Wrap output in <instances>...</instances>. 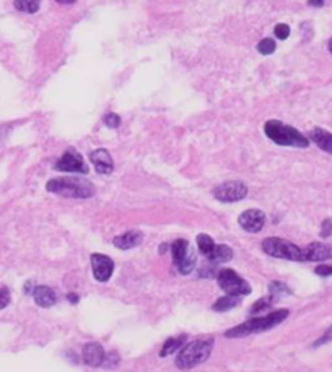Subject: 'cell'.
I'll return each mask as SVG.
<instances>
[{"label": "cell", "mask_w": 332, "mask_h": 372, "mask_svg": "<svg viewBox=\"0 0 332 372\" xmlns=\"http://www.w3.org/2000/svg\"><path fill=\"white\" fill-rule=\"evenodd\" d=\"M266 216L260 210H247L238 217V223L249 232H260L264 226Z\"/></svg>", "instance_id": "cell-11"}, {"label": "cell", "mask_w": 332, "mask_h": 372, "mask_svg": "<svg viewBox=\"0 0 332 372\" xmlns=\"http://www.w3.org/2000/svg\"><path fill=\"white\" fill-rule=\"evenodd\" d=\"M320 235L323 238H327L332 235V220L330 219H324L323 223H321V228H320Z\"/></svg>", "instance_id": "cell-29"}, {"label": "cell", "mask_w": 332, "mask_h": 372, "mask_svg": "<svg viewBox=\"0 0 332 372\" xmlns=\"http://www.w3.org/2000/svg\"><path fill=\"white\" fill-rule=\"evenodd\" d=\"M90 160L94 164L97 173L109 175L111 172L114 170L113 158H111V155H109V152L106 149H96V151H93L91 155H90Z\"/></svg>", "instance_id": "cell-12"}, {"label": "cell", "mask_w": 332, "mask_h": 372, "mask_svg": "<svg viewBox=\"0 0 332 372\" xmlns=\"http://www.w3.org/2000/svg\"><path fill=\"white\" fill-rule=\"evenodd\" d=\"M91 266H93L94 278L100 283L108 281L114 272V262L103 254H93L91 256Z\"/></svg>", "instance_id": "cell-10"}, {"label": "cell", "mask_w": 332, "mask_h": 372, "mask_svg": "<svg viewBox=\"0 0 332 372\" xmlns=\"http://www.w3.org/2000/svg\"><path fill=\"white\" fill-rule=\"evenodd\" d=\"M103 358H105V351H103V346L97 342H91V343H87L82 349V360L85 364L91 366V367H96L99 364L103 363Z\"/></svg>", "instance_id": "cell-13"}, {"label": "cell", "mask_w": 332, "mask_h": 372, "mask_svg": "<svg viewBox=\"0 0 332 372\" xmlns=\"http://www.w3.org/2000/svg\"><path fill=\"white\" fill-rule=\"evenodd\" d=\"M10 302H11V293H10V290L7 287L0 289V310L7 308Z\"/></svg>", "instance_id": "cell-28"}, {"label": "cell", "mask_w": 332, "mask_h": 372, "mask_svg": "<svg viewBox=\"0 0 332 372\" xmlns=\"http://www.w3.org/2000/svg\"><path fill=\"white\" fill-rule=\"evenodd\" d=\"M273 301H275V298L272 296V295H269V296H264V298H261L260 301H257L254 305H252V308H251V315H260V313H263V312H266V310H269L272 305H273Z\"/></svg>", "instance_id": "cell-23"}, {"label": "cell", "mask_w": 332, "mask_h": 372, "mask_svg": "<svg viewBox=\"0 0 332 372\" xmlns=\"http://www.w3.org/2000/svg\"><path fill=\"white\" fill-rule=\"evenodd\" d=\"M143 241V232L141 231H128L122 235H117L114 237L113 243L116 247H119V250H132V247L138 246L140 243Z\"/></svg>", "instance_id": "cell-15"}, {"label": "cell", "mask_w": 332, "mask_h": 372, "mask_svg": "<svg viewBox=\"0 0 332 372\" xmlns=\"http://www.w3.org/2000/svg\"><path fill=\"white\" fill-rule=\"evenodd\" d=\"M309 5H312V7H321L323 5V0H309Z\"/></svg>", "instance_id": "cell-33"}, {"label": "cell", "mask_w": 332, "mask_h": 372, "mask_svg": "<svg viewBox=\"0 0 332 372\" xmlns=\"http://www.w3.org/2000/svg\"><path fill=\"white\" fill-rule=\"evenodd\" d=\"M288 316V310L282 308L278 310L275 313H270L269 316H263V318H254L246 321L244 324H240L237 327H234L232 330H228L225 333L226 337H232V339H238V337H244L254 333H261L266 330H270L273 327H276L278 324H281L282 321H285Z\"/></svg>", "instance_id": "cell-3"}, {"label": "cell", "mask_w": 332, "mask_h": 372, "mask_svg": "<svg viewBox=\"0 0 332 372\" xmlns=\"http://www.w3.org/2000/svg\"><path fill=\"white\" fill-rule=\"evenodd\" d=\"M269 290H270V295L275 298V299H279V298H284V296H288L291 295V290L284 284V283H279V281H275L269 286Z\"/></svg>", "instance_id": "cell-24"}, {"label": "cell", "mask_w": 332, "mask_h": 372, "mask_svg": "<svg viewBox=\"0 0 332 372\" xmlns=\"http://www.w3.org/2000/svg\"><path fill=\"white\" fill-rule=\"evenodd\" d=\"M41 0H14V7L22 13L35 14L40 10Z\"/></svg>", "instance_id": "cell-20"}, {"label": "cell", "mask_w": 332, "mask_h": 372, "mask_svg": "<svg viewBox=\"0 0 332 372\" xmlns=\"http://www.w3.org/2000/svg\"><path fill=\"white\" fill-rule=\"evenodd\" d=\"M240 296L237 295H228V296H223L220 298L218 301H215V304L212 305V310L214 312H228L234 307H237L240 304Z\"/></svg>", "instance_id": "cell-19"}, {"label": "cell", "mask_w": 332, "mask_h": 372, "mask_svg": "<svg viewBox=\"0 0 332 372\" xmlns=\"http://www.w3.org/2000/svg\"><path fill=\"white\" fill-rule=\"evenodd\" d=\"M315 274L320 275V277H329V275H332V266H326V265L317 266L315 268Z\"/></svg>", "instance_id": "cell-31"}, {"label": "cell", "mask_w": 332, "mask_h": 372, "mask_svg": "<svg viewBox=\"0 0 332 372\" xmlns=\"http://www.w3.org/2000/svg\"><path fill=\"white\" fill-rule=\"evenodd\" d=\"M67 299H68L71 304H77V302H79V296H77L76 293H68V295H67Z\"/></svg>", "instance_id": "cell-32"}, {"label": "cell", "mask_w": 332, "mask_h": 372, "mask_svg": "<svg viewBox=\"0 0 332 372\" xmlns=\"http://www.w3.org/2000/svg\"><path fill=\"white\" fill-rule=\"evenodd\" d=\"M46 190L64 198L87 199L96 193L94 185L82 178H56L46 184Z\"/></svg>", "instance_id": "cell-1"}, {"label": "cell", "mask_w": 332, "mask_h": 372, "mask_svg": "<svg viewBox=\"0 0 332 372\" xmlns=\"http://www.w3.org/2000/svg\"><path fill=\"white\" fill-rule=\"evenodd\" d=\"M103 121H105V125H106L108 128H119L122 120H120V117H119L117 114H114V112H108V114L103 115Z\"/></svg>", "instance_id": "cell-26"}, {"label": "cell", "mask_w": 332, "mask_h": 372, "mask_svg": "<svg viewBox=\"0 0 332 372\" xmlns=\"http://www.w3.org/2000/svg\"><path fill=\"white\" fill-rule=\"evenodd\" d=\"M332 340V325L324 331V334L314 343V346H320V345H323V343H327V342H330Z\"/></svg>", "instance_id": "cell-30"}, {"label": "cell", "mask_w": 332, "mask_h": 372, "mask_svg": "<svg viewBox=\"0 0 332 372\" xmlns=\"http://www.w3.org/2000/svg\"><path fill=\"white\" fill-rule=\"evenodd\" d=\"M55 170L71 172V173H88V166L84 161V157L73 148L67 149L62 157L55 163Z\"/></svg>", "instance_id": "cell-9"}, {"label": "cell", "mask_w": 332, "mask_h": 372, "mask_svg": "<svg viewBox=\"0 0 332 372\" xmlns=\"http://www.w3.org/2000/svg\"><path fill=\"white\" fill-rule=\"evenodd\" d=\"M288 35H290V28H288L285 23L276 25V28H275V37H276V38H279V40H287Z\"/></svg>", "instance_id": "cell-27"}, {"label": "cell", "mask_w": 332, "mask_h": 372, "mask_svg": "<svg viewBox=\"0 0 332 372\" xmlns=\"http://www.w3.org/2000/svg\"><path fill=\"white\" fill-rule=\"evenodd\" d=\"M264 133L272 142H275L279 146L308 148V139L303 134L279 120H269L264 125Z\"/></svg>", "instance_id": "cell-2"}, {"label": "cell", "mask_w": 332, "mask_h": 372, "mask_svg": "<svg viewBox=\"0 0 332 372\" xmlns=\"http://www.w3.org/2000/svg\"><path fill=\"white\" fill-rule=\"evenodd\" d=\"M311 140L324 152L332 154V134L321 130V128H315L311 131Z\"/></svg>", "instance_id": "cell-17"}, {"label": "cell", "mask_w": 332, "mask_h": 372, "mask_svg": "<svg viewBox=\"0 0 332 372\" xmlns=\"http://www.w3.org/2000/svg\"><path fill=\"white\" fill-rule=\"evenodd\" d=\"M170 251H172L175 266L178 268L181 274L188 275L190 272H193L196 266V253L191 250V246L187 240H182V238L176 240L175 243H172Z\"/></svg>", "instance_id": "cell-6"}, {"label": "cell", "mask_w": 332, "mask_h": 372, "mask_svg": "<svg viewBox=\"0 0 332 372\" xmlns=\"http://www.w3.org/2000/svg\"><path fill=\"white\" fill-rule=\"evenodd\" d=\"M214 198L220 202H237L246 198L247 187L240 181H228L214 189Z\"/></svg>", "instance_id": "cell-8"}, {"label": "cell", "mask_w": 332, "mask_h": 372, "mask_svg": "<svg viewBox=\"0 0 332 372\" xmlns=\"http://www.w3.org/2000/svg\"><path fill=\"white\" fill-rule=\"evenodd\" d=\"M212 348H214V339L212 337L194 340L181 349V352L176 357V366L179 369H191V367L206 361L212 352Z\"/></svg>", "instance_id": "cell-4"}, {"label": "cell", "mask_w": 332, "mask_h": 372, "mask_svg": "<svg viewBox=\"0 0 332 372\" xmlns=\"http://www.w3.org/2000/svg\"><path fill=\"white\" fill-rule=\"evenodd\" d=\"M232 257H234V251L231 250L229 246H226V244H215L214 250L211 251V254L206 259H209L214 263H226V262L232 260Z\"/></svg>", "instance_id": "cell-18"}, {"label": "cell", "mask_w": 332, "mask_h": 372, "mask_svg": "<svg viewBox=\"0 0 332 372\" xmlns=\"http://www.w3.org/2000/svg\"><path fill=\"white\" fill-rule=\"evenodd\" d=\"M217 281H218L220 289L226 292L228 295L240 296V295H251V292H252L251 284L246 280H243L232 269H221L218 272Z\"/></svg>", "instance_id": "cell-7"}, {"label": "cell", "mask_w": 332, "mask_h": 372, "mask_svg": "<svg viewBox=\"0 0 332 372\" xmlns=\"http://www.w3.org/2000/svg\"><path fill=\"white\" fill-rule=\"evenodd\" d=\"M58 4H64V5H70V4H74L76 0H56Z\"/></svg>", "instance_id": "cell-34"}, {"label": "cell", "mask_w": 332, "mask_h": 372, "mask_svg": "<svg viewBox=\"0 0 332 372\" xmlns=\"http://www.w3.org/2000/svg\"><path fill=\"white\" fill-rule=\"evenodd\" d=\"M257 49H258V52L263 53V55H272V53L275 52V49H276V43H275L272 38H264V40H261V41L258 43Z\"/></svg>", "instance_id": "cell-25"}, {"label": "cell", "mask_w": 332, "mask_h": 372, "mask_svg": "<svg viewBox=\"0 0 332 372\" xmlns=\"http://www.w3.org/2000/svg\"><path fill=\"white\" fill-rule=\"evenodd\" d=\"M303 257L308 262H323L332 257V247L323 243H311L306 250H303Z\"/></svg>", "instance_id": "cell-14"}, {"label": "cell", "mask_w": 332, "mask_h": 372, "mask_svg": "<svg viewBox=\"0 0 332 372\" xmlns=\"http://www.w3.org/2000/svg\"><path fill=\"white\" fill-rule=\"evenodd\" d=\"M32 295H34L35 302L40 307H43V308H49V307L56 304V293L49 286H37V287H34Z\"/></svg>", "instance_id": "cell-16"}, {"label": "cell", "mask_w": 332, "mask_h": 372, "mask_svg": "<svg viewBox=\"0 0 332 372\" xmlns=\"http://www.w3.org/2000/svg\"><path fill=\"white\" fill-rule=\"evenodd\" d=\"M184 339H185L184 336H179L176 339H167L164 346H162V349H161V357H167L169 354L178 351L181 348V345L184 343Z\"/></svg>", "instance_id": "cell-22"}, {"label": "cell", "mask_w": 332, "mask_h": 372, "mask_svg": "<svg viewBox=\"0 0 332 372\" xmlns=\"http://www.w3.org/2000/svg\"><path fill=\"white\" fill-rule=\"evenodd\" d=\"M214 246H215V243L208 234H199L197 235V247H199V251L205 257H208L211 254V251L214 250Z\"/></svg>", "instance_id": "cell-21"}, {"label": "cell", "mask_w": 332, "mask_h": 372, "mask_svg": "<svg viewBox=\"0 0 332 372\" xmlns=\"http://www.w3.org/2000/svg\"><path fill=\"white\" fill-rule=\"evenodd\" d=\"M263 251L275 259H284L291 262H303V250L294 243L279 238V237H269L263 241Z\"/></svg>", "instance_id": "cell-5"}, {"label": "cell", "mask_w": 332, "mask_h": 372, "mask_svg": "<svg viewBox=\"0 0 332 372\" xmlns=\"http://www.w3.org/2000/svg\"><path fill=\"white\" fill-rule=\"evenodd\" d=\"M327 49H329V52L332 53V38L329 40V43H327Z\"/></svg>", "instance_id": "cell-35"}]
</instances>
